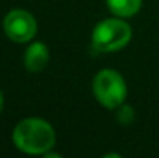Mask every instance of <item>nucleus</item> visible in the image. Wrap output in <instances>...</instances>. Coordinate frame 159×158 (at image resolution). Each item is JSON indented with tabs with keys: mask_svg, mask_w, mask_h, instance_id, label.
Masks as SVG:
<instances>
[{
	"mask_svg": "<svg viewBox=\"0 0 159 158\" xmlns=\"http://www.w3.org/2000/svg\"><path fill=\"white\" fill-rule=\"evenodd\" d=\"M93 89L98 101L107 108H116L117 105H120L127 93L124 79L113 70H102L96 76Z\"/></svg>",
	"mask_w": 159,
	"mask_h": 158,
	"instance_id": "3",
	"label": "nucleus"
},
{
	"mask_svg": "<svg viewBox=\"0 0 159 158\" xmlns=\"http://www.w3.org/2000/svg\"><path fill=\"white\" fill-rule=\"evenodd\" d=\"M133 119V110H131V107H122L120 108V112H119V121H122V122H130Z\"/></svg>",
	"mask_w": 159,
	"mask_h": 158,
	"instance_id": "7",
	"label": "nucleus"
},
{
	"mask_svg": "<svg viewBox=\"0 0 159 158\" xmlns=\"http://www.w3.org/2000/svg\"><path fill=\"white\" fill-rule=\"evenodd\" d=\"M107 3L111 12L122 17H128L139 11L142 0H107Z\"/></svg>",
	"mask_w": 159,
	"mask_h": 158,
	"instance_id": "6",
	"label": "nucleus"
},
{
	"mask_svg": "<svg viewBox=\"0 0 159 158\" xmlns=\"http://www.w3.org/2000/svg\"><path fill=\"white\" fill-rule=\"evenodd\" d=\"M3 28L5 33L8 34L9 39H12L14 42H28L30 39L34 37L36 31H37V25L34 17L23 11V9H14L11 11L3 22Z\"/></svg>",
	"mask_w": 159,
	"mask_h": 158,
	"instance_id": "4",
	"label": "nucleus"
},
{
	"mask_svg": "<svg viewBox=\"0 0 159 158\" xmlns=\"http://www.w3.org/2000/svg\"><path fill=\"white\" fill-rule=\"evenodd\" d=\"M47 62H48V50H47L45 44H42V42L33 44L25 53V67L33 73L43 70Z\"/></svg>",
	"mask_w": 159,
	"mask_h": 158,
	"instance_id": "5",
	"label": "nucleus"
},
{
	"mask_svg": "<svg viewBox=\"0 0 159 158\" xmlns=\"http://www.w3.org/2000/svg\"><path fill=\"white\" fill-rule=\"evenodd\" d=\"M14 144L26 154H45L54 146L53 127L39 118H28L17 124L12 133Z\"/></svg>",
	"mask_w": 159,
	"mask_h": 158,
	"instance_id": "1",
	"label": "nucleus"
},
{
	"mask_svg": "<svg viewBox=\"0 0 159 158\" xmlns=\"http://www.w3.org/2000/svg\"><path fill=\"white\" fill-rule=\"evenodd\" d=\"M2 107H3V96H2V93H0V112H2Z\"/></svg>",
	"mask_w": 159,
	"mask_h": 158,
	"instance_id": "8",
	"label": "nucleus"
},
{
	"mask_svg": "<svg viewBox=\"0 0 159 158\" xmlns=\"http://www.w3.org/2000/svg\"><path fill=\"white\" fill-rule=\"evenodd\" d=\"M131 28L117 19H107L101 22L93 33V45L99 51H116L128 44Z\"/></svg>",
	"mask_w": 159,
	"mask_h": 158,
	"instance_id": "2",
	"label": "nucleus"
}]
</instances>
